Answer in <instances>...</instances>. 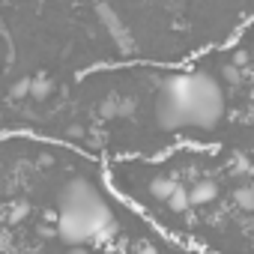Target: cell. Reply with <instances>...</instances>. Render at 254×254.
<instances>
[{
  "label": "cell",
  "instance_id": "obj_7",
  "mask_svg": "<svg viewBox=\"0 0 254 254\" xmlns=\"http://www.w3.org/2000/svg\"><path fill=\"white\" fill-rule=\"evenodd\" d=\"M233 200H236V206L239 209H254V186H242V189H236V194H233Z\"/></svg>",
  "mask_w": 254,
  "mask_h": 254
},
{
  "label": "cell",
  "instance_id": "obj_13",
  "mask_svg": "<svg viewBox=\"0 0 254 254\" xmlns=\"http://www.w3.org/2000/svg\"><path fill=\"white\" fill-rule=\"evenodd\" d=\"M233 63H236V66H245V63H248V51H236V54H233Z\"/></svg>",
  "mask_w": 254,
  "mask_h": 254
},
{
  "label": "cell",
  "instance_id": "obj_16",
  "mask_svg": "<svg viewBox=\"0 0 254 254\" xmlns=\"http://www.w3.org/2000/svg\"><path fill=\"white\" fill-rule=\"evenodd\" d=\"M75 254H87V251H75Z\"/></svg>",
  "mask_w": 254,
  "mask_h": 254
},
{
  "label": "cell",
  "instance_id": "obj_4",
  "mask_svg": "<svg viewBox=\"0 0 254 254\" xmlns=\"http://www.w3.org/2000/svg\"><path fill=\"white\" fill-rule=\"evenodd\" d=\"M177 189H180L177 177H156V180L150 183V194H153L156 200H171Z\"/></svg>",
  "mask_w": 254,
  "mask_h": 254
},
{
  "label": "cell",
  "instance_id": "obj_2",
  "mask_svg": "<svg viewBox=\"0 0 254 254\" xmlns=\"http://www.w3.org/2000/svg\"><path fill=\"white\" fill-rule=\"evenodd\" d=\"M57 233L69 245L87 242H111L117 236V224L108 200L90 180H69L57 194Z\"/></svg>",
  "mask_w": 254,
  "mask_h": 254
},
{
  "label": "cell",
  "instance_id": "obj_5",
  "mask_svg": "<svg viewBox=\"0 0 254 254\" xmlns=\"http://www.w3.org/2000/svg\"><path fill=\"white\" fill-rule=\"evenodd\" d=\"M168 206H171L174 212H186V209L191 206V191H189L186 186H180V189L174 191V197L168 200Z\"/></svg>",
  "mask_w": 254,
  "mask_h": 254
},
{
  "label": "cell",
  "instance_id": "obj_1",
  "mask_svg": "<svg viewBox=\"0 0 254 254\" xmlns=\"http://www.w3.org/2000/svg\"><path fill=\"white\" fill-rule=\"evenodd\" d=\"M224 117V93L209 72H174L159 87L156 120L165 132L215 129Z\"/></svg>",
  "mask_w": 254,
  "mask_h": 254
},
{
  "label": "cell",
  "instance_id": "obj_9",
  "mask_svg": "<svg viewBox=\"0 0 254 254\" xmlns=\"http://www.w3.org/2000/svg\"><path fill=\"white\" fill-rule=\"evenodd\" d=\"M30 87H33V78H18V81L12 84V90H9V96H12V99H21V96H30Z\"/></svg>",
  "mask_w": 254,
  "mask_h": 254
},
{
  "label": "cell",
  "instance_id": "obj_6",
  "mask_svg": "<svg viewBox=\"0 0 254 254\" xmlns=\"http://www.w3.org/2000/svg\"><path fill=\"white\" fill-rule=\"evenodd\" d=\"M30 96H33L36 102H42V99H48V96H51V78H45V75H39V78H33V87H30Z\"/></svg>",
  "mask_w": 254,
  "mask_h": 254
},
{
  "label": "cell",
  "instance_id": "obj_11",
  "mask_svg": "<svg viewBox=\"0 0 254 254\" xmlns=\"http://www.w3.org/2000/svg\"><path fill=\"white\" fill-rule=\"evenodd\" d=\"M224 81H230V84L239 81V69H236V63H230V66L224 69Z\"/></svg>",
  "mask_w": 254,
  "mask_h": 254
},
{
  "label": "cell",
  "instance_id": "obj_15",
  "mask_svg": "<svg viewBox=\"0 0 254 254\" xmlns=\"http://www.w3.org/2000/svg\"><path fill=\"white\" fill-rule=\"evenodd\" d=\"M248 120H251V123H254V108H251V111H248Z\"/></svg>",
  "mask_w": 254,
  "mask_h": 254
},
{
  "label": "cell",
  "instance_id": "obj_12",
  "mask_svg": "<svg viewBox=\"0 0 254 254\" xmlns=\"http://www.w3.org/2000/svg\"><path fill=\"white\" fill-rule=\"evenodd\" d=\"M132 108H135V99H123V102H117V114H132Z\"/></svg>",
  "mask_w": 254,
  "mask_h": 254
},
{
  "label": "cell",
  "instance_id": "obj_8",
  "mask_svg": "<svg viewBox=\"0 0 254 254\" xmlns=\"http://www.w3.org/2000/svg\"><path fill=\"white\" fill-rule=\"evenodd\" d=\"M27 212H30V206H27V200H18V203H12V209H9V224H18V221H24L27 218Z\"/></svg>",
  "mask_w": 254,
  "mask_h": 254
},
{
  "label": "cell",
  "instance_id": "obj_10",
  "mask_svg": "<svg viewBox=\"0 0 254 254\" xmlns=\"http://www.w3.org/2000/svg\"><path fill=\"white\" fill-rule=\"evenodd\" d=\"M230 171H233V174H242V177H245V174H251V162H248V156H239V153H236V156H233Z\"/></svg>",
  "mask_w": 254,
  "mask_h": 254
},
{
  "label": "cell",
  "instance_id": "obj_3",
  "mask_svg": "<svg viewBox=\"0 0 254 254\" xmlns=\"http://www.w3.org/2000/svg\"><path fill=\"white\" fill-rule=\"evenodd\" d=\"M218 197V186L212 180H200L191 186V206H203V203H212Z\"/></svg>",
  "mask_w": 254,
  "mask_h": 254
},
{
  "label": "cell",
  "instance_id": "obj_14",
  "mask_svg": "<svg viewBox=\"0 0 254 254\" xmlns=\"http://www.w3.org/2000/svg\"><path fill=\"white\" fill-rule=\"evenodd\" d=\"M69 135H72V138H81L84 129H81V126H69Z\"/></svg>",
  "mask_w": 254,
  "mask_h": 254
}]
</instances>
